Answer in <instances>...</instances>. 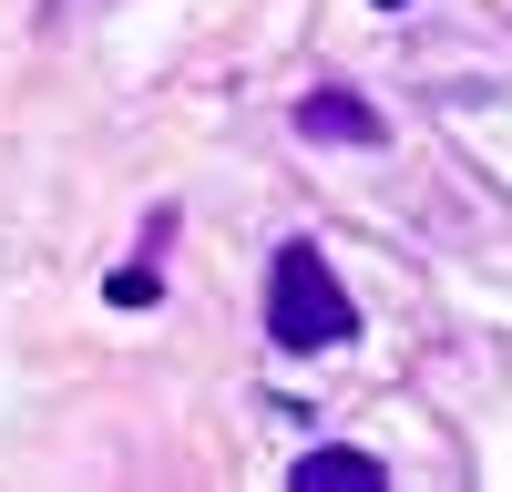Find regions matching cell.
I'll return each mask as SVG.
<instances>
[{
	"instance_id": "3957f363",
	"label": "cell",
	"mask_w": 512,
	"mask_h": 492,
	"mask_svg": "<svg viewBox=\"0 0 512 492\" xmlns=\"http://www.w3.org/2000/svg\"><path fill=\"white\" fill-rule=\"evenodd\" d=\"M287 492H390V472H379L369 451H349V441H318L308 462L287 472Z\"/></svg>"
},
{
	"instance_id": "277c9868",
	"label": "cell",
	"mask_w": 512,
	"mask_h": 492,
	"mask_svg": "<svg viewBox=\"0 0 512 492\" xmlns=\"http://www.w3.org/2000/svg\"><path fill=\"white\" fill-rule=\"evenodd\" d=\"M103 298H113V308H144V298H154V267H113Z\"/></svg>"
},
{
	"instance_id": "6da1fadb",
	"label": "cell",
	"mask_w": 512,
	"mask_h": 492,
	"mask_svg": "<svg viewBox=\"0 0 512 492\" xmlns=\"http://www.w3.org/2000/svg\"><path fill=\"white\" fill-rule=\"evenodd\" d=\"M267 339L277 349H338V339H359L349 287L328 277V257H318L308 236H287L277 267H267Z\"/></svg>"
},
{
	"instance_id": "7a4b0ae2",
	"label": "cell",
	"mask_w": 512,
	"mask_h": 492,
	"mask_svg": "<svg viewBox=\"0 0 512 492\" xmlns=\"http://www.w3.org/2000/svg\"><path fill=\"white\" fill-rule=\"evenodd\" d=\"M297 134L308 144H390V123H379V103H359V93H308L297 103Z\"/></svg>"
},
{
	"instance_id": "5b68a950",
	"label": "cell",
	"mask_w": 512,
	"mask_h": 492,
	"mask_svg": "<svg viewBox=\"0 0 512 492\" xmlns=\"http://www.w3.org/2000/svg\"><path fill=\"white\" fill-rule=\"evenodd\" d=\"M379 11H410V0H379Z\"/></svg>"
}]
</instances>
